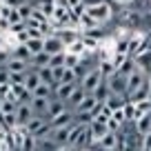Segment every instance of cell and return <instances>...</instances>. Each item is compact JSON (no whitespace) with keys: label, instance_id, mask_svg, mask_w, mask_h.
Wrapping results in <instances>:
<instances>
[{"label":"cell","instance_id":"83f0119b","mask_svg":"<svg viewBox=\"0 0 151 151\" xmlns=\"http://www.w3.org/2000/svg\"><path fill=\"white\" fill-rule=\"evenodd\" d=\"M20 151H38V138H33V136L27 133L22 145H20Z\"/></svg>","mask_w":151,"mask_h":151},{"label":"cell","instance_id":"603a6c76","mask_svg":"<svg viewBox=\"0 0 151 151\" xmlns=\"http://www.w3.org/2000/svg\"><path fill=\"white\" fill-rule=\"evenodd\" d=\"M31 67L33 69H40V67H49V53H45V51H40V53H36V56H31Z\"/></svg>","mask_w":151,"mask_h":151},{"label":"cell","instance_id":"30bf717a","mask_svg":"<svg viewBox=\"0 0 151 151\" xmlns=\"http://www.w3.org/2000/svg\"><path fill=\"white\" fill-rule=\"evenodd\" d=\"M5 69L9 71V73H27V71L31 69V62L18 60V58H9V62L5 65Z\"/></svg>","mask_w":151,"mask_h":151},{"label":"cell","instance_id":"74e56055","mask_svg":"<svg viewBox=\"0 0 151 151\" xmlns=\"http://www.w3.org/2000/svg\"><path fill=\"white\" fill-rule=\"evenodd\" d=\"M24 73H9V85H22Z\"/></svg>","mask_w":151,"mask_h":151},{"label":"cell","instance_id":"9c48e42d","mask_svg":"<svg viewBox=\"0 0 151 151\" xmlns=\"http://www.w3.org/2000/svg\"><path fill=\"white\" fill-rule=\"evenodd\" d=\"M49 100H51V98H31V100H29L31 113L45 118V116H47V109H49Z\"/></svg>","mask_w":151,"mask_h":151},{"label":"cell","instance_id":"8fae6325","mask_svg":"<svg viewBox=\"0 0 151 151\" xmlns=\"http://www.w3.org/2000/svg\"><path fill=\"white\" fill-rule=\"evenodd\" d=\"M87 127H89V133H91V138H93V142H98L100 138H104L109 133L107 122H100V120H91Z\"/></svg>","mask_w":151,"mask_h":151},{"label":"cell","instance_id":"7402d4cb","mask_svg":"<svg viewBox=\"0 0 151 151\" xmlns=\"http://www.w3.org/2000/svg\"><path fill=\"white\" fill-rule=\"evenodd\" d=\"M36 71H38V78H40L42 85H49V87L56 85V82H53V76H51V67H40V69H36Z\"/></svg>","mask_w":151,"mask_h":151},{"label":"cell","instance_id":"277c9868","mask_svg":"<svg viewBox=\"0 0 151 151\" xmlns=\"http://www.w3.org/2000/svg\"><path fill=\"white\" fill-rule=\"evenodd\" d=\"M42 51L49 53V56H56V53H65V42L56 33H47L42 38Z\"/></svg>","mask_w":151,"mask_h":151},{"label":"cell","instance_id":"bcb514c9","mask_svg":"<svg viewBox=\"0 0 151 151\" xmlns=\"http://www.w3.org/2000/svg\"><path fill=\"white\" fill-rule=\"evenodd\" d=\"M2 45H5V40H2V33H0V49H2Z\"/></svg>","mask_w":151,"mask_h":151},{"label":"cell","instance_id":"ba28073f","mask_svg":"<svg viewBox=\"0 0 151 151\" xmlns=\"http://www.w3.org/2000/svg\"><path fill=\"white\" fill-rule=\"evenodd\" d=\"M71 127H73V122L71 124H67V127H58V129H51V140L56 142L58 147H67V138H69V133H71Z\"/></svg>","mask_w":151,"mask_h":151},{"label":"cell","instance_id":"60d3db41","mask_svg":"<svg viewBox=\"0 0 151 151\" xmlns=\"http://www.w3.org/2000/svg\"><path fill=\"white\" fill-rule=\"evenodd\" d=\"M24 2H29V0H5V5L9 7V9H20Z\"/></svg>","mask_w":151,"mask_h":151},{"label":"cell","instance_id":"3957f363","mask_svg":"<svg viewBox=\"0 0 151 151\" xmlns=\"http://www.w3.org/2000/svg\"><path fill=\"white\" fill-rule=\"evenodd\" d=\"M104 82H107V87H109V93L124 96V98H127V80H124V76H120L118 71H113Z\"/></svg>","mask_w":151,"mask_h":151},{"label":"cell","instance_id":"ee69618b","mask_svg":"<svg viewBox=\"0 0 151 151\" xmlns=\"http://www.w3.org/2000/svg\"><path fill=\"white\" fill-rule=\"evenodd\" d=\"M56 151H78V149H73V147H58Z\"/></svg>","mask_w":151,"mask_h":151},{"label":"cell","instance_id":"f546056e","mask_svg":"<svg viewBox=\"0 0 151 151\" xmlns=\"http://www.w3.org/2000/svg\"><path fill=\"white\" fill-rule=\"evenodd\" d=\"M16 109H18V102H16V100H0V113H2V116L16 113Z\"/></svg>","mask_w":151,"mask_h":151},{"label":"cell","instance_id":"d6a6232c","mask_svg":"<svg viewBox=\"0 0 151 151\" xmlns=\"http://www.w3.org/2000/svg\"><path fill=\"white\" fill-rule=\"evenodd\" d=\"M73 82H80L78 78H76V71L69 69V67H65V73H62V78H60V85H73Z\"/></svg>","mask_w":151,"mask_h":151},{"label":"cell","instance_id":"f6af8a7d","mask_svg":"<svg viewBox=\"0 0 151 151\" xmlns=\"http://www.w3.org/2000/svg\"><path fill=\"white\" fill-rule=\"evenodd\" d=\"M113 2H120V5H129V2H133V0H113Z\"/></svg>","mask_w":151,"mask_h":151},{"label":"cell","instance_id":"5b68a950","mask_svg":"<svg viewBox=\"0 0 151 151\" xmlns=\"http://www.w3.org/2000/svg\"><path fill=\"white\" fill-rule=\"evenodd\" d=\"M124 80H127V96H131L133 91H138L142 85H147V82H149V76H145V73L136 67V69H133L131 73L124 78Z\"/></svg>","mask_w":151,"mask_h":151},{"label":"cell","instance_id":"e575fe53","mask_svg":"<svg viewBox=\"0 0 151 151\" xmlns=\"http://www.w3.org/2000/svg\"><path fill=\"white\" fill-rule=\"evenodd\" d=\"M129 38H131V36H124L122 40H118L113 51H116V53H129Z\"/></svg>","mask_w":151,"mask_h":151},{"label":"cell","instance_id":"44dd1931","mask_svg":"<svg viewBox=\"0 0 151 151\" xmlns=\"http://www.w3.org/2000/svg\"><path fill=\"white\" fill-rule=\"evenodd\" d=\"M24 47H27L29 56H36V53L42 51V38H29L27 42H24Z\"/></svg>","mask_w":151,"mask_h":151},{"label":"cell","instance_id":"7bdbcfd3","mask_svg":"<svg viewBox=\"0 0 151 151\" xmlns=\"http://www.w3.org/2000/svg\"><path fill=\"white\" fill-rule=\"evenodd\" d=\"M0 85H9V71L5 67H0Z\"/></svg>","mask_w":151,"mask_h":151},{"label":"cell","instance_id":"836d02e7","mask_svg":"<svg viewBox=\"0 0 151 151\" xmlns=\"http://www.w3.org/2000/svg\"><path fill=\"white\" fill-rule=\"evenodd\" d=\"M133 69H136V62H133V58H127V62H124V65L120 67V69H116V71H118L120 76H124V78H127V76L131 73Z\"/></svg>","mask_w":151,"mask_h":151},{"label":"cell","instance_id":"cb8c5ba5","mask_svg":"<svg viewBox=\"0 0 151 151\" xmlns=\"http://www.w3.org/2000/svg\"><path fill=\"white\" fill-rule=\"evenodd\" d=\"M98 71H100V76H102V80H107L109 76L116 71V67L111 65V60H98Z\"/></svg>","mask_w":151,"mask_h":151},{"label":"cell","instance_id":"52a82bcc","mask_svg":"<svg viewBox=\"0 0 151 151\" xmlns=\"http://www.w3.org/2000/svg\"><path fill=\"white\" fill-rule=\"evenodd\" d=\"M31 118H33V113H31L29 102H18V109H16V127H24Z\"/></svg>","mask_w":151,"mask_h":151},{"label":"cell","instance_id":"d590c367","mask_svg":"<svg viewBox=\"0 0 151 151\" xmlns=\"http://www.w3.org/2000/svg\"><path fill=\"white\" fill-rule=\"evenodd\" d=\"M31 9H33L31 2H24V5L20 7V9H16V11H18V16H20L22 20H29V16H31Z\"/></svg>","mask_w":151,"mask_h":151},{"label":"cell","instance_id":"b9f144b4","mask_svg":"<svg viewBox=\"0 0 151 151\" xmlns=\"http://www.w3.org/2000/svg\"><path fill=\"white\" fill-rule=\"evenodd\" d=\"M29 40V33H27V29H24V31H20V33H16V42L18 45H24Z\"/></svg>","mask_w":151,"mask_h":151},{"label":"cell","instance_id":"7a4b0ae2","mask_svg":"<svg viewBox=\"0 0 151 151\" xmlns=\"http://www.w3.org/2000/svg\"><path fill=\"white\" fill-rule=\"evenodd\" d=\"M102 82V76H100V71H98V67H93V69L89 71V73H85L80 78V82H78V87H80L85 93H93L96 91V87Z\"/></svg>","mask_w":151,"mask_h":151},{"label":"cell","instance_id":"5bb4252c","mask_svg":"<svg viewBox=\"0 0 151 151\" xmlns=\"http://www.w3.org/2000/svg\"><path fill=\"white\" fill-rule=\"evenodd\" d=\"M124 102H127V98H124V96L109 93V96H107V100H104L102 104L109 109V111H118V109H122V107H124Z\"/></svg>","mask_w":151,"mask_h":151},{"label":"cell","instance_id":"4316f807","mask_svg":"<svg viewBox=\"0 0 151 151\" xmlns=\"http://www.w3.org/2000/svg\"><path fill=\"white\" fill-rule=\"evenodd\" d=\"M91 96H93V98L98 100V102H104V100H107V96H109V87H107V82L102 80L98 87H96V91H93Z\"/></svg>","mask_w":151,"mask_h":151},{"label":"cell","instance_id":"ac0fdd59","mask_svg":"<svg viewBox=\"0 0 151 151\" xmlns=\"http://www.w3.org/2000/svg\"><path fill=\"white\" fill-rule=\"evenodd\" d=\"M133 127H136V131L140 133V136L149 133V131H151V113H147V116H142L140 120H136V122H133Z\"/></svg>","mask_w":151,"mask_h":151},{"label":"cell","instance_id":"2e32d148","mask_svg":"<svg viewBox=\"0 0 151 151\" xmlns=\"http://www.w3.org/2000/svg\"><path fill=\"white\" fill-rule=\"evenodd\" d=\"M96 104H100V102H98V100H96L91 93H87V96H85V100H82V102L76 107V111H73V113H91V111L96 109Z\"/></svg>","mask_w":151,"mask_h":151},{"label":"cell","instance_id":"6da1fadb","mask_svg":"<svg viewBox=\"0 0 151 151\" xmlns=\"http://www.w3.org/2000/svg\"><path fill=\"white\" fill-rule=\"evenodd\" d=\"M85 14L93 18L98 24H102L111 18V7L107 2H89V5H85Z\"/></svg>","mask_w":151,"mask_h":151},{"label":"cell","instance_id":"8992f818","mask_svg":"<svg viewBox=\"0 0 151 151\" xmlns=\"http://www.w3.org/2000/svg\"><path fill=\"white\" fill-rule=\"evenodd\" d=\"M76 87H78V82H73V85H60V82H56V85L51 87V98L60 100V102H67Z\"/></svg>","mask_w":151,"mask_h":151},{"label":"cell","instance_id":"8d00e7d4","mask_svg":"<svg viewBox=\"0 0 151 151\" xmlns=\"http://www.w3.org/2000/svg\"><path fill=\"white\" fill-rule=\"evenodd\" d=\"M49 67H65V53L49 56Z\"/></svg>","mask_w":151,"mask_h":151},{"label":"cell","instance_id":"484cf974","mask_svg":"<svg viewBox=\"0 0 151 151\" xmlns=\"http://www.w3.org/2000/svg\"><path fill=\"white\" fill-rule=\"evenodd\" d=\"M11 58H18V60H31V56H29V51H27V47L24 45H16L14 49H11Z\"/></svg>","mask_w":151,"mask_h":151},{"label":"cell","instance_id":"4dcf8cb0","mask_svg":"<svg viewBox=\"0 0 151 151\" xmlns=\"http://www.w3.org/2000/svg\"><path fill=\"white\" fill-rule=\"evenodd\" d=\"M58 145L51 138H38V151H56Z\"/></svg>","mask_w":151,"mask_h":151},{"label":"cell","instance_id":"ffe728a7","mask_svg":"<svg viewBox=\"0 0 151 151\" xmlns=\"http://www.w3.org/2000/svg\"><path fill=\"white\" fill-rule=\"evenodd\" d=\"M56 36L60 38L62 42H65V49H67L71 42H76V40L80 38V33H78V31H73V29H62V31H60V33H56Z\"/></svg>","mask_w":151,"mask_h":151},{"label":"cell","instance_id":"4fadbf2b","mask_svg":"<svg viewBox=\"0 0 151 151\" xmlns=\"http://www.w3.org/2000/svg\"><path fill=\"white\" fill-rule=\"evenodd\" d=\"M85 96H87V93L80 89V87H76V89H73V93L69 96V100L65 102V109H67V111H76V107H78V104H80L82 100H85Z\"/></svg>","mask_w":151,"mask_h":151},{"label":"cell","instance_id":"9a60e30c","mask_svg":"<svg viewBox=\"0 0 151 151\" xmlns=\"http://www.w3.org/2000/svg\"><path fill=\"white\" fill-rule=\"evenodd\" d=\"M38 85H40V78H38V71H36V69L31 67V69H29L27 73H24V82H22V87H24V89L29 91V93H33V89H36Z\"/></svg>","mask_w":151,"mask_h":151},{"label":"cell","instance_id":"1f68e13d","mask_svg":"<svg viewBox=\"0 0 151 151\" xmlns=\"http://www.w3.org/2000/svg\"><path fill=\"white\" fill-rule=\"evenodd\" d=\"M38 9L42 11L45 16H47V18H51V14H53V9H56V5H53V0H40V2H38Z\"/></svg>","mask_w":151,"mask_h":151},{"label":"cell","instance_id":"ab89813d","mask_svg":"<svg viewBox=\"0 0 151 151\" xmlns=\"http://www.w3.org/2000/svg\"><path fill=\"white\" fill-rule=\"evenodd\" d=\"M111 120H116L118 124H124V113H122V109H118V111H111V116H109Z\"/></svg>","mask_w":151,"mask_h":151},{"label":"cell","instance_id":"d4e9b609","mask_svg":"<svg viewBox=\"0 0 151 151\" xmlns=\"http://www.w3.org/2000/svg\"><path fill=\"white\" fill-rule=\"evenodd\" d=\"M65 53H71V56H85V53H87V49H85V45H82V40L78 38L76 42H71L69 47L65 49Z\"/></svg>","mask_w":151,"mask_h":151},{"label":"cell","instance_id":"f1b7e54d","mask_svg":"<svg viewBox=\"0 0 151 151\" xmlns=\"http://www.w3.org/2000/svg\"><path fill=\"white\" fill-rule=\"evenodd\" d=\"M31 98H51V87H49V85H42V82H40V85L33 89Z\"/></svg>","mask_w":151,"mask_h":151},{"label":"cell","instance_id":"d6986e66","mask_svg":"<svg viewBox=\"0 0 151 151\" xmlns=\"http://www.w3.org/2000/svg\"><path fill=\"white\" fill-rule=\"evenodd\" d=\"M98 147H100V149H116V147H118V133L109 131L104 138H100V140H98Z\"/></svg>","mask_w":151,"mask_h":151},{"label":"cell","instance_id":"7c38bea8","mask_svg":"<svg viewBox=\"0 0 151 151\" xmlns=\"http://www.w3.org/2000/svg\"><path fill=\"white\" fill-rule=\"evenodd\" d=\"M73 122V111H62V113H58L56 118H51L49 120V127L51 129H58V127H67V124H71Z\"/></svg>","mask_w":151,"mask_h":151},{"label":"cell","instance_id":"e0dca14e","mask_svg":"<svg viewBox=\"0 0 151 151\" xmlns=\"http://www.w3.org/2000/svg\"><path fill=\"white\" fill-rule=\"evenodd\" d=\"M65 111V102H60V100H56V98H51L49 100V109H47V116H45V118H47V122L51 118H56L58 113H62Z\"/></svg>","mask_w":151,"mask_h":151},{"label":"cell","instance_id":"f35d334b","mask_svg":"<svg viewBox=\"0 0 151 151\" xmlns=\"http://www.w3.org/2000/svg\"><path fill=\"white\" fill-rule=\"evenodd\" d=\"M62 73H65V67H51V76H53V82H60Z\"/></svg>","mask_w":151,"mask_h":151}]
</instances>
